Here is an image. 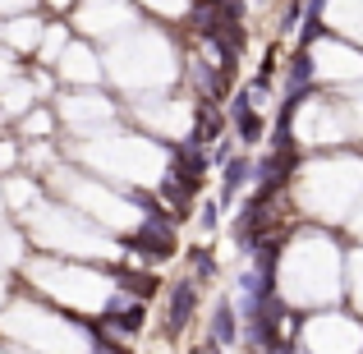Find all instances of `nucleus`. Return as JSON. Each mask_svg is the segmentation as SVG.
Returning <instances> with one entry per match:
<instances>
[{
  "instance_id": "f8f14e48",
  "label": "nucleus",
  "mask_w": 363,
  "mask_h": 354,
  "mask_svg": "<svg viewBox=\"0 0 363 354\" xmlns=\"http://www.w3.org/2000/svg\"><path fill=\"white\" fill-rule=\"evenodd\" d=\"M79 28L88 37H116V33H129L133 28V14H129V5H120V0H92V5L79 14Z\"/></svg>"
},
{
  "instance_id": "39448f33",
  "label": "nucleus",
  "mask_w": 363,
  "mask_h": 354,
  "mask_svg": "<svg viewBox=\"0 0 363 354\" xmlns=\"http://www.w3.org/2000/svg\"><path fill=\"white\" fill-rule=\"evenodd\" d=\"M101 74L124 92H152L179 79V60L166 37L147 28V33H129L124 42L111 46V55L101 60Z\"/></svg>"
},
{
  "instance_id": "f3484780",
  "label": "nucleus",
  "mask_w": 363,
  "mask_h": 354,
  "mask_svg": "<svg viewBox=\"0 0 363 354\" xmlns=\"http://www.w3.org/2000/svg\"><path fill=\"white\" fill-rule=\"evenodd\" d=\"M5 203L14 207L18 216L33 212V207H37V184H33V175H28V179H9V184H5Z\"/></svg>"
},
{
  "instance_id": "9b49d317",
  "label": "nucleus",
  "mask_w": 363,
  "mask_h": 354,
  "mask_svg": "<svg viewBox=\"0 0 363 354\" xmlns=\"http://www.w3.org/2000/svg\"><path fill=\"white\" fill-rule=\"evenodd\" d=\"M299 341L308 354H354V345L363 341V331L345 313H313L299 327Z\"/></svg>"
},
{
  "instance_id": "20e7f679",
  "label": "nucleus",
  "mask_w": 363,
  "mask_h": 354,
  "mask_svg": "<svg viewBox=\"0 0 363 354\" xmlns=\"http://www.w3.org/2000/svg\"><path fill=\"white\" fill-rule=\"evenodd\" d=\"M23 276L37 285L42 294H51L55 304H65L69 313H106L111 294H116V276L88 267L83 258L65 262V258H33L23 267Z\"/></svg>"
},
{
  "instance_id": "6e6552de",
  "label": "nucleus",
  "mask_w": 363,
  "mask_h": 354,
  "mask_svg": "<svg viewBox=\"0 0 363 354\" xmlns=\"http://www.w3.org/2000/svg\"><path fill=\"white\" fill-rule=\"evenodd\" d=\"M363 184V166L345 157H327V161H308L294 179L299 207L313 216H345Z\"/></svg>"
},
{
  "instance_id": "b1692460",
  "label": "nucleus",
  "mask_w": 363,
  "mask_h": 354,
  "mask_svg": "<svg viewBox=\"0 0 363 354\" xmlns=\"http://www.w3.org/2000/svg\"><path fill=\"white\" fill-rule=\"evenodd\" d=\"M55 5H69V0H55Z\"/></svg>"
},
{
  "instance_id": "7ed1b4c3",
  "label": "nucleus",
  "mask_w": 363,
  "mask_h": 354,
  "mask_svg": "<svg viewBox=\"0 0 363 354\" xmlns=\"http://www.w3.org/2000/svg\"><path fill=\"white\" fill-rule=\"evenodd\" d=\"M28 235L46 253H69V258H83V262H92V258H106V262L124 258V248L111 239V231H101L97 221H88L69 203H37L28 212Z\"/></svg>"
},
{
  "instance_id": "2eb2a0df",
  "label": "nucleus",
  "mask_w": 363,
  "mask_h": 354,
  "mask_svg": "<svg viewBox=\"0 0 363 354\" xmlns=\"http://www.w3.org/2000/svg\"><path fill=\"white\" fill-rule=\"evenodd\" d=\"M194 304H198V285L194 281H179V290L170 294V331H184L189 318H194Z\"/></svg>"
},
{
  "instance_id": "5701e85b",
  "label": "nucleus",
  "mask_w": 363,
  "mask_h": 354,
  "mask_svg": "<svg viewBox=\"0 0 363 354\" xmlns=\"http://www.w3.org/2000/svg\"><path fill=\"white\" fill-rule=\"evenodd\" d=\"M0 354H28V350H18V345H14V350H9V345H0Z\"/></svg>"
},
{
  "instance_id": "aec40b11",
  "label": "nucleus",
  "mask_w": 363,
  "mask_h": 354,
  "mask_svg": "<svg viewBox=\"0 0 363 354\" xmlns=\"http://www.w3.org/2000/svg\"><path fill=\"white\" fill-rule=\"evenodd\" d=\"M212 336L221 341V345H230L235 341V313H230V299L216 304V322H212Z\"/></svg>"
},
{
  "instance_id": "f257e3e1",
  "label": "nucleus",
  "mask_w": 363,
  "mask_h": 354,
  "mask_svg": "<svg viewBox=\"0 0 363 354\" xmlns=\"http://www.w3.org/2000/svg\"><path fill=\"white\" fill-rule=\"evenodd\" d=\"M74 157L88 161L101 179L129 184V189H157L166 166H170V152L161 148V138H152V133H124V129L88 138L83 148H74Z\"/></svg>"
},
{
  "instance_id": "423d86ee",
  "label": "nucleus",
  "mask_w": 363,
  "mask_h": 354,
  "mask_svg": "<svg viewBox=\"0 0 363 354\" xmlns=\"http://www.w3.org/2000/svg\"><path fill=\"white\" fill-rule=\"evenodd\" d=\"M51 184L65 194L69 207H79L88 221H97L101 231H111V235H129L133 226L143 221V212H147V207L133 194H124L120 184H111V179H101V175H83V170H69V166H51Z\"/></svg>"
},
{
  "instance_id": "6ab92c4d",
  "label": "nucleus",
  "mask_w": 363,
  "mask_h": 354,
  "mask_svg": "<svg viewBox=\"0 0 363 354\" xmlns=\"http://www.w3.org/2000/svg\"><path fill=\"white\" fill-rule=\"evenodd\" d=\"M23 166V138H9V133H0V175H9V170Z\"/></svg>"
},
{
  "instance_id": "393cba45",
  "label": "nucleus",
  "mask_w": 363,
  "mask_h": 354,
  "mask_svg": "<svg viewBox=\"0 0 363 354\" xmlns=\"http://www.w3.org/2000/svg\"><path fill=\"white\" fill-rule=\"evenodd\" d=\"M0 124H5V116H0Z\"/></svg>"
},
{
  "instance_id": "a211bd4d",
  "label": "nucleus",
  "mask_w": 363,
  "mask_h": 354,
  "mask_svg": "<svg viewBox=\"0 0 363 354\" xmlns=\"http://www.w3.org/2000/svg\"><path fill=\"white\" fill-rule=\"evenodd\" d=\"M235 120H240V138L244 143H257V138H262V116H253V111H248V97L235 101Z\"/></svg>"
},
{
  "instance_id": "1a4fd4ad",
  "label": "nucleus",
  "mask_w": 363,
  "mask_h": 354,
  "mask_svg": "<svg viewBox=\"0 0 363 354\" xmlns=\"http://www.w3.org/2000/svg\"><path fill=\"white\" fill-rule=\"evenodd\" d=\"M116 116H120V106L106 97V92H97V88L65 92L60 106H55V120H65V129H69L79 143L111 133V129H116Z\"/></svg>"
},
{
  "instance_id": "f03ea898",
  "label": "nucleus",
  "mask_w": 363,
  "mask_h": 354,
  "mask_svg": "<svg viewBox=\"0 0 363 354\" xmlns=\"http://www.w3.org/2000/svg\"><path fill=\"white\" fill-rule=\"evenodd\" d=\"M0 331L28 354H92L97 331L60 309H42L33 299H14L0 313Z\"/></svg>"
},
{
  "instance_id": "412c9836",
  "label": "nucleus",
  "mask_w": 363,
  "mask_h": 354,
  "mask_svg": "<svg viewBox=\"0 0 363 354\" xmlns=\"http://www.w3.org/2000/svg\"><path fill=\"white\" fill-rule=\"evenodd\" d=\"M60 51H65V28H51L46 42H42V65H55V60H60Z\"/></svg>"
},
{
  "instance_id": "dca6fc26",
  "label": "nucleus",
  "mask_w": 363,
  "mask_h": 354,
  "mask_svg": "<svg viewBox=\"0 0 363 354\" xmlns=\"http://www.w3.org/2000/svg\"><path fill=\"white\" fill-rule=\"evenodd\" d=\"M5 42H9V51H33L42 42V18H14V23H5Z\"/></svg>"
},
{
  "instance_id": "ddd939ff",
  "label": "nucleus",
  "mask_w": 363,
  "mask_h": 354,
  "mask_svg": "<svg viewBox=\"0 0 363 354\" xmlns=\"http://www.w3.org/2000/svg\"><path fill=\"white\" fill-rule=\"evenodd\" d=\"M55 70H60V79L74 83V88H97V83L106 79V74H101V60H97V55H92L83 42H65Z\"/></svg>"
},
{
  "instance_id": "0eeeda50",
  "label": "nucleus",
  "mask_w": 363,
  "mask_h": 354,
  "mask_svg": "<svg viewBox=\"0 0 363 354\" xmlns=\"http://www.w3.org/2000/svg\"><path fill=\"white\" fill-rule=\"evenodd\" d=\"M276 281L285 304L336 299V248L327 235H299L285 253H276Z\"/></svg>"
},
{
  "instance_id": "4be33fe9",
  "label": "nucleus",
  "mask_w": 363,
  "mask_h": 354,
  "mask_svg": "<svg viewBox=\"0 0 363 354\" xmlns=\"http://www.w3.org/2000/svg\"><path fill=\"white\" fill-rule=\"evenodd\" d=\"M18 60H14V51H9V46H0V88H5V83H14L18 79Z\"/></svg>"
},
{
  "instance_id": "9d476101",
  "label": "nucleus",
  "mask_w": 363,
  "mask_h": 354,
  "mask_svg": "<svg viewBox=\"0 0 363 354\" xmlns=\"http://www.w3.org/2000/svg\"><path fill=\"white\" fill-rule=\"evenodd\" d=\"M133 120H138L143 133H152V138H189V129H194V106L179 97H143L133 101Z\"/></svg>"
},
{
  "instance_id": "4468645a",
  "label": "nucleus",
  "mask_w": 363,
  "mask_h": 354,
  "mask_svg": "<svg viewBox=\"0 0 363 354\" xmlns=\"http://www.w3.org/2000/svg\"><path fill=\"white\" fill-rule=\"evenodd\" d=\"M55 124H60V120H55V106H37V101H33V106L18 116V138H23V143L55 138Z\"/></svg>"
}]
</instances>
